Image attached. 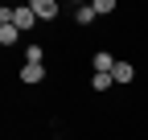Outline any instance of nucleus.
I'll list each match as a JSON object with an SVG mask.
<instances>
[{"label": "nucleus", "mask_w": 148, "mask_h": 140, "mask_svg": "<svg viewBox=\"0 0 148 140\" xmlns=\"http://www.w3.org/2000/svg\"><path fill=\"white\" fill-rule=\"evenodd\" d=\"M0 25H16L21 33H29V29L37 25V16H33L29 4H16V8H0Z\"/></svg>", "instance_id": "1"}, {"label": "nucleus", "mask_w": 148, "mask_h": 140, "mask_svg": "<svg viewBox=\"0 0 148 140\" xmlns=\"http://www.w3.org/2000/svg\"><path fill=\"white\" fill-rule=\"evenodd\" d=\"M33 16H37V21H53V16H58L62 8H58V0H33Z\"/></svg>", "instance_id": "2"}, {"label": "nucleus", "mask_w": 148, "mask_h": 140, "mask_svg": "<svg viewBox=\"0 0 148 140\" xmlns=\"http://www.w3.org/2000/svg\"><path fill=\"white\" fill-rule=\"evenodd\" d=\"M90 66H95V74H111V70H115L111 49H95V54H90Z\"/></svg>", "instance_id": "3"}, {"label": "nucleus", "mask_w": 148, "mask_h": 140, "mask_svg": "<svg viewBox=\"0 0 148 140\" xmlns=\"http://www.w3.org/2000/svg\"><path fill=\"white\" fill-rule=\"evenodd\" d=\"M95 4H74V25H95Z\"/></svg>", "instance_id": "4"}, {"label": "nucleus", "mask_w": 148, "mask_h": 140, "mask_svg": "<svg viewBox=\"0 0 148 140\" xmlns=\"http://www.w3.org/2000/svg\"><path fill=\"white\" fill-rule=\"evenodd\" d=\"M111 78H115V82H132V78H136V66H132V62H115Z\"/></svg>", "instance_id": "5"}, {"label": "nucleus", "mask_w": 148, "mask_h": 140, "mask_svg": "<svg viewBox=\"0 0 148 140\" xmlns=\"http://www.w3.org/2000/svg\"><path fill=\"white\" fill-rule=\"evenodd\" d=\"M45 78V66H21V82H29V86H37Z\"/></svg>", "instance_id": "6"}, {"label": "nucleus", "mask_w": 148, "mask_h": 140, "mask_svg": "<svg viewBox=\"0 0 148 140\" xmlns=\"http://www.w3.org/2000/svg\"><path fill=\"white\" fill-rule=\"evenodd\" d=\"M21 41V29L16 25H0V45H16Z\"/></svg>", "instance_id": "7"}, {"label": "nucleus", "mask_w": 148, "mask_h": 140, "mask_svg": "<svg viewBox=\"0 0 148 140\" xmlns=\"http://www.w3.org/2000/svg\"><path fill=\"white\" fill-rule=\"evenodd\" d=\"M90 86H95V91H111L115 78H111V74H90Z\"/></svg>", "instance_id": "8"}, {"label": "nucleus", "mask_w": 148, "mask_h": 140, "mask_svg": "<svg viewBox=\"0 0 148 140\" xmlns=\"http://www.w3.org/2000/svg\"><path fill=\"white\" fill-rule=\"evenodd\" d=\"M90 4H95V12H99V16H107V12H115V0H90Z\"/></svg>", "instance_id": "9"}]
</instances>
